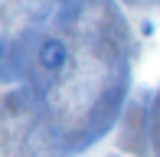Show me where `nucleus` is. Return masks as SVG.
Wrapping results in <instances>:
<instances>
[{
	"label": "nucleus",
	"instance_id": "nucleus-2",
	"mask_svg": "<svg viewBox=\"0 0 160 157\" xmlns=\"http://www.w3.org/2000/svg\"><path fill=\"white\" fill-rule=\"evenodd\" d=\"M141 33H144V36H150V33H154V23H150V20H147V23H141Z\"/></svg>",
	"mask_w": 160,
	"mask_h": 157
},
{
	"label": "nucleus",
	"instance_id": "nucleus-1",
	"mask_svg": "<svg viewBox=\"0 0 160 157\" xmlns=\"http://www.w3.org/2000/svg\"><path fill=\"white\" fill-rule=\"evenodd\" d=\"M36 59H39V66L46 69V72H59V69L69 62V46H65L62 39L49 36L39 43V49H36Z\"/></svg>",
	"mask_w": 160,
	"mask_h": 157
}]
</instances>
